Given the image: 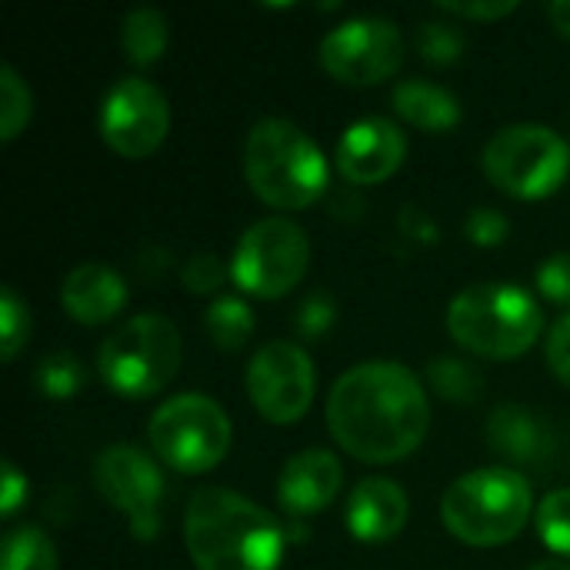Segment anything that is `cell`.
Here are the masks:
<instances>
[{"label":"cell","mask_w":570,"mask_h":570,"mask_svg":"<svg viewBox=\"0 0 570 570\" xmlns=\"http://www.w3.org/2000/svg\"><path fill=\"white\" fill-rule=\"evenodd\" d=\"M327 428L351 458L364 464H394L424 444L431 404L411 367L367 361L334 381L327 394Z\"/></svg>","instance_id":"6da1fadb"},{"label":"cell","mask_w":570,"mask_h":570,"mask_svg":"<svg viewBox=\"0 0 570 570\" xmlns=\"http://www.w3.org/2000/svg\"><path fill=\"white\" fill-rule=\"evenodd\" d=\"M184 544L197 570H277L284 528L237 491L200 488L187 501Z\"/></svg>","instance_id":"7a4b0ae2"},{"label":"cell","mask_w":570,"mask_h":570,"mask_svg":"<svg viewBox=\"0 0 570 570\" xmlns=\"http://www.w3.org/2000/svg\"><path fill=\"white\" fill-rule=\"evenodd\" d=\"M244 174L254 194L277 210H304L327 190V157L291 120L264 117L244 144Z\"/></svg>","instance_id":"3957f363"},{"label":"cell","mask_w":570,"mask_h":570,"mask_svg":"<svg viewBox=\"0 0 570 570\" xmlns=\"http://www.w3.org/2000/svg\"><path fill=\"white\" fill-rule=\"evenodd\" d=\"M531 514V484L511 468H478L458 478L441 501L444 528L471 548H501L514 541L528 528Z\"/></svg>","instance_id":"277c9868"},{"label":"cell","mask_w":570,"mask_h":570,"mask_svg":"<svg viewBox=\"0 0 570 570\" xmlns=\"http://www.w3.org/2000/svg\"><path fill=\"white\" fill-rule=\"evenodd\" d=\"M451 337L488 361H514L544 331L541 304L518 284H474L448 307Z\"/></svg>","instance_id":"5b68a950"},{"label":"cell","mask_w":570,"mask_h":570,"mask_svg":"<svg viewBox=\"0 0 570 570\" xmlns=\"http://www.w3.org/2000/svg\"><path fill=\"white\" fill-rule=\"evenodd\" d=\"M180 361L184 344L174 321L164 314H137L100 344L97 371L114 394L144 401L174 381Z\"/></svg>","instance_id":"8992f818"},{"label":"cell","mask_w":570,"mask_h":570,"mask_svg":"<svg viewBox=\"0 0 570 570\" xmlns=\"http://www.w3.org/2000/svg\"><path fill=\"white\" fill-rule=\"evenodd\" d=\"M481 167L501 194L544 200L568 180L570 144L544 124H511L488 140Z\"/></svg>","instance_id":"52a82bcc"},{"label":"cell","mask_w":570,"mask_h":570,"mask_svg":"<svg viewBox=\"0 0 570 570\" xmlns=\"http://www.w3.org/2000/svg\"><path fill=\"white\" fill-rule=\"evenodd\" d=\"M147 438L167 468L180 474H204L230 451V421L214 397L177 394L154 411Z\"/></svg>","instance_id":"ba28073f"},{"label":"cell","mask_w":570,"mask_h":570,"mask_svg":"<svg viewBox=\"0 0 570 570\" xmlns=\"http://www.w3.org/2000/svg\"><path fill=\"white\" fill-rule=\"evenodd\" d=\"M307 264L311 240L304 227L291 217H264L237 240L230 277L244 294L257 301H277L304 281Z\"/></svg>","instance_id":"9c48e42d"},{"label":"cell","mask_w":570,"mask_h":570,"mask_svg":"<svg viewBox=\"0 0 570 570\" xmlns=\"http://www.w3.org/2000/svg\"><path fill=\"white\" fill-rule=\"evenodd\" d=\"M321 67L351 87L391 80L404 63L401 27L387 17H351L321 40Z\"/></svg>","instance_id":"30bf717a"},{"label":"cell","mask_w":570,"mask_h":570,"mask_svg":"<svg viewBox=\"0 0 570 570\" xmlns=\"http://www.w3.org/2000/svg\"><path fill=\"white\" fill-rule=\"evenodd\" d=\"M94 484L100 498L127 518L137 541H154L160 528L164 474L150 454L134 444H110L94 461Z\"/></svg>","instance_id":"8fae6325"},{"label":"cell","mask_w":570,"mask_h":570,"mask_svg":"<svg viewBox=\"0 0 570 570\" xmlns=\"http://www.w3.org/2000/svg\"><path fill=\"white\" fill-rule=\"evenodd\" d=\"M170 130L167 94L147 77H120L100 100V137L104 144L127 157H150Z\"/></svg>","instance_id":"7c38bea8"},{"label":"cell","mask_w":570,"mask_h":570,"mask_svg":"<svg viewBox=\"0 0 570 570\" xmlns=\"http://www.w3.org/2000/svg\"><path fill=\"white\" fill-rule=\"evenodd\" d=\"M317 391L314 361L294 341L264 344L247 364V394L257 414L277 428L301 421Z\"/></svg>","instance_id":"4fadbf2b"},{"label":"cell","mask_w":570,"mask_h":570,"mask_svg":"<svg viewBox=\"0 0 570 570\" xmlns=\"http://www.w3.org/2000/svg\"><path fill=\"white\" fill-rule=\"evenodd\" d=\"M407 154V137L387 117H364L351 124L337 144V170L347 184H384Z\"/></svg>","instance_id":"5bb4252c"},{"label":"cell","mask_w":570,"mask_h":570,"mask_svg":"<svg viewBox=\"0 0 570 570\" xmlns=\"http://www.w3.org/2000/svg\"><path fill=\"white\" fill-rule=\"evenodd\" d=\"M344 488V464L324 448L301 451L277 478V501L291 518H311L334 504Z\"/></svg>","instance_id":"9a60e30c"},{"label":"cell","mask_w":570,"mask_h":570,"mask_svg":"<svg viewBox=\"0 0 570 570\" xmlns=\"http://www.w3.org/2000/svg\"><path fill=\"white\" fill-rule=\"evenodd\" d=\"M344 521L361 544L394 541L407 524V494L391 478H364L347 498Z\"/></svg>","instance_id":"2e32d148"},{"label":"cell","mask_w":570,"mask_h":570,"mask_svg":"<svg viewBox=\"0 0 570 570\" xmlns=\"http://www.w3.org/2000/svg\"><path fill=\"white\" fill-rule=\"evenodd\" d=\"M60 304L70 321L83 327H97L114 321L127 304V284L124 277L107 264H80L63 277Z\"/></svg>","instance_id":"e0dca14e"},{"label":"cell","mask_w":570,"mask_h":570,"mask_svg":"<svg viewBox=\"0 0 570 570\" xmlns=\"http://www.w3.org/2000/svg\"><path fill=\"white\" fill-rule=\"evenodd\" d=\"M391 100H394V110H397L411 127L428 130V134H444V130L458 127L461 117H464L458 94H451V90L441 87V83L421 80V77L401 80V83L394 87Z\"/></svg>","instance_id":"ac0fdd59"},{"label":"cell","mask_w":570,"mask_h":570,"mask_svg":"<svg viewBox=\"0 0 570 570\" xmlns=\"http://www.w3.org/2000/svg\"><path fill=\"white\" fill-rule=\"evenodd\" d=\"M488 444L494 454H501L511 464H534L544 454L548 438L531 411L518 404H504L488 417Z\"/></svg>","instance_id":"d6986e66"},{"label":"cell","mask_w":570,"mask_h":570,"mask_svg":"<svg viewBox=\"0 0 570 570\" xmlns=\"http://www.w3.org/2000/svg\"><path fill=\"white\" fill-rule=\"evenodd\" d=\"M120 43L134 67H154L167 50V17L154 7L130 10L120 27Z\"/></svg>","instance_id":"ffe728a7"},{"label":"cell","mask_w":570,"mask_h":570,"mask_svg":"<svg viewBox=\"0 0 570 570\" xmlns=\"http://www.w3.org/2000/svg\"><path fill=\"white\" fill-rule=\"evenodd\" d=\"M204 324H207V337L227 354L247 347V341L254 337V311L247 307V301L230 297V294L217 297L207 307Z\"/></svg>","instance_id":"44dd1931"},{"label":"cell","mask_w":570,"mask_h":570,"mask_svg":"<svg viewBox=\"0 0 570 570\" xmlns=\"http://www.w3.org/2000/svg\"><path fill=\"white\" fill-rule=\"evenodd\" d=\"M0 570H57V548L37 524H20L3 538Z\"/></svg>","instance_id":"7402d4cb"},{"label":"cell","mask_w":570,"mask_h":570,"mask_svg":"<svg viewBox=\"0 0 570 570\" xmlns=\"http://www.w3.org/2000/svg\"><path fill=\"white\" fill-rule=\"evenodd\" d=\"M428 381L451 404H474L484 394V377L478 374V367H471L468 361H458V357L431 361Z\"/></svg>","instance_id":"603a6c76"},{"label":"cell","mask_w":570,"mask_h":570,"mask_svg":"<svg viewBox=\"0 0 570 570\" xmlns=\"http://www.w3.org/2000/svg\"><path fill=\"white\" fill-rule=\"evenodd\" d=\"M30 114H33V97L27 80L10 63L0 67V140L13 144L30 124Z\"/></svg>","instance_id":"cb8c5ba5"},{"label":"cell","mask_w":570,"mask_h":570,"mask_svg":"<svg viewBox=\"0 0 570 570\" xmlns=\"http://www.w3.org/2000/svg\"><path fill=\"white\" fill-rule=\"evenodd\" d=\"M83 381H87L83 377V364L73 354H67V351H53V354H47L37 364V387L50 401L73 397L83 387Z\"/></svg>","instance_id":"d4e9b609"},{"label":"cell","mask_w":570,"mask_h":570,"mask_svg":"<svg viewBox=\"0 0 570 570\" xmlns=\"http://www.w3.org/2000/svg\"><path fill=\"white\" fill-rule=\"evenodd\" d=\"M538 534L541 541L558 554L570 561V488L551 491L541 504H538Z\"/></svg>","instance_id":"484cf974"},{"label":"cell","mask_w":570,"mask_h":570,"mask_svg":"<svg viewBox=\"0 0 570 570\" xmlns=\"http://www.w3.org/2000/svg\"><path fill=\"white\" fill-rule=\"evenodd\" d=\"M464 33L444 20H428L417 27V53L434 67H451L464 57Z\"/></svg>","instance_id":"4316f807"},{"label":"cell","mask_w":570,"mask_h":570,"mask_svg":"<svg viewBox=\"0 0 570 570\" xmlns=\"http://www.w3.org/2000/svg\"><path fill=\"white\" fill-rule=\"evenodd\" d=\"M0 337H3L0 347L3 361H13L30 341V311L13 287H0Z\"/></svg>","instance_id":"83f0119b"},{"label":"cell","mask_w":570,"mask_h":570,"mask_svg":"<svg viewBox=\"0 0 570 570\" xmlns=\"http://www.w3.org/2000/svg\"><path fill=\"white\" fill-rule=\"evenodd\" d=\"M180 281L187 284V291L194 294H214L220 291L230 277V264H224L217 254H194L184 271H180Z\"/></svg>","instance_id":"f1b7e54d"},{"label":"cell","mask_w":570,"mask_h":570,"mask_svg":"<svg viewBox=\"0 0 570 570\" xmlns=\"http://www.w3.org/2000/svg\"><path fill=\"white\" fill-rule=\"evenodd\" d=\"M464 234L474 247H501L511 234V220L498 207H474L468 214Z\"/></svg>","instance_id":"f546056e"},{"label":"cell","mask_w":570,"mask_h":570,"mask_svg":"<svg viewBox=\"0 0 570 570\" xmlns=\"http://www.w3.org/2000/svg\"><path fill=\"white\" fill-rule=\"evenodd\" d=\"M337 321V304L327 291H314L301 307H297V331L304 337H324Z\"/></svg>","instance_id":"4dcf8cb0"},{"label":"cell","mask_w":570,"mask_h":570,"mask_svg":"<svg viewBox=\"0 0 570 570\" xmlns=\"http://www.w3.org/2000/svg\"><path fill=\"white\" fill-rule=\"evenodd\" d=\"M538 291L554 304H570V254H554L538 267Z\"/></svg>","instance_id":"1f68e13d"},{"label":"cell","mask_w":570,"mask_h":570,"mask_svg":"<svg viewBox=\"0 0 570 570\" xmlns=\"http://www.w3.org/2000/svg\"><path fill=\"white\" fill-rule=\"evenodd\" d=\"M544 354H548L551 374H554L564 387H570V314L568 317H561V321L551 327Z\"/></svg>","instance_id":"d6a6232c"},{"label":"cell","mask_w":570,"mask_h":570,"mask_svg":"<svg viewBox=\"0 0 570 570\" xmlns=\"http://www.w3.org/2000/svg\"><path fill=\"white\" fill-rule=\"evenodd\" d=\"M441 10H448V13H454V17H468V20H501V17H508V13H514L521 3L518 0H498V3H478V0H441L438 3Z\"/></svg>","instance_id":"836d02e7"},{"label":"cell","mask_w":570,"mask_h":570,"mask_svg":"<svg viewBox=\"0 0 570 570\" xmlns=\"http://www.w3.org/2000/svg\"><path fill=\"white\" fill-rule=\"evenodd\" d=\"M397 224H401V230L411 237V240H417V244H438V237H441V230H438V224L421 210V207H414V204H407V207H401V217H397Z\"/></svg>","instance_id":"e575fe53"},{"label":"cell","mask_w":570,"mask_h":570,"mask_svg":"<svg viewBox=\"0 0 570 570\" xmlns=\"http://www.w3.org/2000/svg\"><path fill=\"white\" fill-rule=\"evenodd\" d=\"M3 498H0V518L7 521V518H13L17 511H20V504L27 501V478L10 464V461H3Z\"/></svg>","instance_id":"d590c367"},{"label":"cell","mask_w":570,"mask_h":570,"mask_svg":"<svg viewBox=\"0 0 570 570\" xmlns=\"http://www.w3.org/2000/svg\"><path fill=\"white\" fill-rule=\"evenodd\" d=\"M548 17H551V23H554L558 33L570 37V0H551L548 3Z\"/></svg>","instance_id":"8d00e7d4"},{"label":"cell","mask_w":570,"mask_h":570,"mask_svg":"<svg viewBox=\"0 0 570 570\" xmlns=\"http://www.w3.org/2000/svg\"><path fill=\"white\" fill-rule=\"evenodd\" d=\"M531 570H570V564H564V561H541V564H534Z\"/></svg>","instance_id":"74e56055"}]
</instances>
